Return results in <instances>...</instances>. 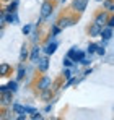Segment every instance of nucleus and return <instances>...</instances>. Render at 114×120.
I'll return each instance as SVG.
<instances>
[{
	"label": "nucleus",
	"instance_id": "obj_16",
	"mask_svg": "<svg viewBox=\"0 0 114 120\" xmlns=\"http://www.w3.org/2000/svg\"><path fill=\"white\" fill-rule=\"evenodd\" d=\"M103 8H104L108 13H113V11H114V3H113V0H103Z\"/></svg>",
	"mask_w": 114,
	"mask_h": 120
},
{
	"label": "nucleus",
	"instance_id": "obj_26",
	"mask_svg": "<svg viewBox=\"0 0 114 120\" xmlns=\"http://www.w3.org/2000/svg\"><path fill=\"white\" fill-rule=\"evenodd\" d=\"M59 33H60V28H59V26H54V28H52V36H57Z\"/></svg>",
	"mask_w": 114,
	"mask_h": 120
},
{
	"label": "nucleus",
	"instance_id": "obj_21",
	"mask_svg": "<svg viewBox=\"0 0 114 120\" xmlns=\"http://www.w3.org/2000/svg\"><path fill=\"white\" fill-rule=\"evenodd\" d=\"M96 47H98V44H95V42H91V44H90V45H88V50H86V52H88V54H90V55H91V54H95Z\"/></svg>",
	"mask_w": 114,
	"mask_h": 120
},
{
	"label": "nucleus",
	"instance_id": "obj_5",
	"mask_svg": "<svg viewBox=\"0 0 114 120\" xmlns=\"http://www.w3.org/2000/svg\"><path fill=\"white\" fill-rule=\"evenodd\" d=\"M75 23H77L75 18H72V16H62V18H59V21H57V26L60 29H65V28H69V26H72Z\"/></svg>",
	"mask_w": 114,
	"mask_h": 120
},
{
	"label": "nucleus",
	"instance_id": "obj_1",
	"mask_svg": "<svg viewBox=\"0 0 114 120\" xmlns=\"http://www.w3.org/2000/svg\"><path fill=\"white\" fill-rule=\"evenodd\" d=\"M52 11H54V3L49 2V0H46V2L41 5V18H42V20H47V18L52 15Z\"/></svg>",
	"mask_w": 114,
	"mask_h": 120
},
{
	"label": "nucleus",
	"instance_id": "obj_29",
	"mask_svg": "<svg viewBox=\"0 0 114 120\" xmlns=\"http://www.w3.org/2000/svg\"><path fill=\"white\" fill-rule=\"evenodd\" d=\"M0 119H2V115H0Z\"/></svg>",
	"mask_w": 114,
	"mask_h": 120
},
{
	"label": "nucleus",
	"instance_id": "obj_27",
	"mask_svg": "<svg viewBox=\"0 0 114 120\" xmlns=\"http://www.w3.org/2000/svg\"><path fill=\"white\" fill-rule=\"evenodd\" d=\"M3 18H5V10L0 8V24H3Z\"/></svg>",
	"mask_w": 114,
	"mask_h": 120
},
{
	"label": "nucleus",
	"instance_id": "obj_28",
	"mask_svg": "<svg viewBox=\"0 0 114 120\" xmlns=\"http://www.w3.org/2000/svg\"><path fill=\"white\" fill-rule=\"evenodd\" d=\"M96 2H103V0H96Z\"/></svg>",
	"mask_w": 114,
	"mask_h": 120
},
{
	"label": "nucleus",
	"instance_id": "obj_8",
	"mask_svg": "<svg viewBox=\"0 0 114 120\" xmlns=\"http://www.w3.org/2000/svg\"><path fill=\"white\" fill-rule=\"evenodd\" d=\"M36 65H38V70L41 71V73H46L47 68H49V55H46V57H39L38 62H36Z\"/></svg>",
	"mask_w": 114,
	"mask_h": 120
},
{
	"label": "nucleus",
	"instance_id": "obj_30",
	"mask_svg": "<svg viewBox=\"0 0 114 120\" xmlns=\"http://www.w3.org/2000/svg\"><path fill=\"white\" fill-rule=\"evenodd\" d=\"M62 2H65V0H62Z\"/></svg>",
	"mask_w": 114,
	"mask_h": 120
},
{
	"label": "nucleus",
	"instance_id": "obj_4",
	"mask_svg": "<svg viewBox=\"0 0 114 120\" xmlns=\"http://www.w3.org/2000/svg\"><path fill=\"white\" fill-rule=\"evenodd\" d=\"M12 102H13V93H12V91H3V93H0V104H2L3 107L12 105Z\"/></svg>",
	"mask_w": 114,
	"mask_h": 120
},
{
	"label": "nucleus",
	"instance_id": "obj_14",
	"mask_svg": "<svg viewBox=\"0 0 114 120\" xmlns=\"http://www.w3.org/2000/svg\"><path fill=\"white\" fill-rule=\"evenodd\" d=\"M12 73V65L10 63H0V76H8Z\"/></svg>",
	"mask_w": 114,
	"mask_h": 120
},
{
	"label": "nucleus",
	"instance_id": "obj_9",
	"mask_svg": "<svg viewBox=\"0 0 114 120\" xmlns=\"http://www.w3.org/2000/svg\"><path fill=\"white\" fill-rule=\"evenodd\" d=\"M67 57H70L73 62H80L81 59H85V52H81V50H78L77 47H73V49H70V50H69Z\"/></svg>",
	"mask_w": 114,
	"mask_h": 120
},
{
	"label": "nucleus",
	"instance_id": "obj_13",
	"mask_svg": "<svg viewBox=\"0 0 114 120\" xmlns=\"http://www.w3.org/2000/svg\"><path fill=\"white\" fill-rule=\"evenodd\" d=\"M56 50H57V42H51V41H47V44H46V49H44L46 55H52Z\"/></svg>",
	"mask_w": 114,
	"mask_h": 120
},
{
	"label": "nucleus",
	"instance_id": "obj_24",
	"mask_svg": "<svg viewBox=\"0 0 114 120\" xmlns=\"http://www.w3.org/2000/svg\"><path fill=\"white\" fill-rule=\"evenodd\" d=\"M64 76H65V80H70V78H72V71H70V68H65V70H64Z\"/></svg>",
	"mask_w": 114,
	"mask_h": 120
},
{
	"label": "nucleus",
	"instance_id": "obj_17",
	"mask_svg": "<svg viewBox=\"0 0 114 120\" xmlns=\"http://www.w3.org/2000/svg\"><path fill=\"white\" fill-rule=\"evenodd\" d=\"M24 75H26V70H24L23 63H20V67H18V75H16V81H21L23 78H24Z\"/></svg>",
	"mask_w": 114,
	"mask_h": 120
},
{
	"label": "nucleus",
	"instance_id": "obj_10",
	"mask_svg": "<svg viewBox=\"0 0 114 120\" xmlns=\"http://www.w3.org/2000/svg\"><path fill=\"white\" fill-rule=\"evenodd\" d=\"M99 38H103V41H111V38H113V28L103 26L101 33H99Z\"/></svg>",
	"mask_w": 114,
	"mask_h": 120
},
{
	"label": "nucleus",
	"instance_id": "obj_22",
	"mask_svg": "<svg viewBox=\"0 0 114 120\" xmlns=\"http://www.w3.org/2000/svg\"><path fill=\"white\" fill-rule=\"evenodd\" d=\"M31 119H33V120H36V119L41 120V119H42V114H39L38 110H33V112H31Z\"/></svg>",
	"mask_w": 114,
	"mask_h": 120
},
{
	"label": "nucleus",
	"instance_id": "obj_2",
	"mask_svg": "<svg viewBox=\"0 0 114 120\" xmlns=\"http://www.w3.org/2000/svg\"><path fill=\"white\" fill-rule=\"evenodd\" d=\"M36 89L38 91H42V89H46V88H49V86H52V80H51V76H47V75H42V76H39L38 80H36Z\"/></svg>",
	"mask_w": 114,
	"mask_h": 120
},
{
	"label": "nucleus",
	"instance_id": "obj_11",
	"mask_svg": "<svg viewBox=\"0 0 114 120\" xmlns=\"http://www.w3.org/2000/svg\"><path fill=\"white\" fill-rule=\"evenodd\" d=\"M52 98H54V91H52V88H51V86L41 91V99H42V101H51Z\"/></svg>",
	"mask_w": 114,
	"mask_h": 120
},
{
	"label": "nucleus",
	"instance_id": "obj_3",
	"mask_svg": "<svg viewBox=\"0 0 114 120\" xmlns=\"http://www.w3.org/2000/svg\"><path fill=\"white\" fill-rule=\"evenodd\" d=\"M109 15H111V13H108L106 10H101V11H98V13H96L95 21H93V23L103 28V26H106V21H108V18H109Z\"/></svg>",
	"mask_w": 114,
	"mask_h": 120
},
{
	"label": "nucleus",
	"instance_id": "obj_7",
	"mask_svg": "<svg viewBox=\"0 0 114 120\" xmlns=\"http://www.w3.org/2000/svg\"><path fill=\"white\" fill-rule=\"evenodd\" d=\"M86 5H88V0H72V8L77 13H83L86 10Z\"/></svg>",
	"mask_w": 114,
	"mask_h": 120
},
{
	"label": "nucleus",
	"instance_id": "obj_25",
	"mask_svg": "<svg viewBox=\"0 0 114 120\" xmlns=\"http://www.w3.org/2000/svg\"><path fill=\"white\" fill-rule=\"evenodd\" d=\"M21 31H23V34H29V33H31V26L28 24V26H24V28H23Z\"/></svg>",
	"mask_w": 114,
	"mask_h": 120
},
{
	"label": "nucleus",
	"instance_id": "obj_6",
	"mask_svg": "<svg viewBox=\"0 0 114 120\" xmlns=\"http://www.w3.org/2000/svg\"><path fill=\"white\" fill-rule=\"evenodd\" d=\"M29 50H31V52L28 54V59H29L31 63H36L38 59L41 57V47H39L38 44H34V45H33V49H29Z\"/></svg>",
	"mask_w": 114,
	"mask_h": 120
},
{
	"label": "nucleus",
	"instance_id": "obj_19",
	"mask_svg": "<svg viewBox=\"0 0 114 120\" xmlns=\"http://www.w3.org/2000/svg\"><path fill=\"white\" fill-rule=\"evenodd\" d=\"M13 21H15V16H13V13H5L3 23H7V24H12Z\"/></svg>",
	"mask_w": 114,
	"mask_h": 120
},
{
	"label": "nucleus",
	"instance_id": "obj_20",
	"mask_svg": "<svg viewBox=\"0 0 114 120\" xmlns=\"http://www.w3.org/2000/svg\"><path fill=\"white\" fill-rule=\"evenodd\" d=\"M62 62H64V67H65V68H70V67H73V60L70 59V57H65V59L62 60Z\"/></svg>",
	"mask_w": 114,
	"mask_h": 120
},
{
	"label": "nucleus",
	"instance_id": "obj_18",
	"mask_svg": "<svg viewBox=\"0 0 114 120\" xmlns=\"http://www.w3.org/2000/svg\"><path fill=\"white\" fill-rule=\"evenodd\" d=\"M18 89V81H10L8 84H7V91H12V93H15Z\"/></svg>",
	"mask_w": 114,
	"mask_h": 120
},
{
	"label": "nucleus",
	"instance_id": "obj_12",
	"mask_svg": "<svg viewBox=\"0 0 114 120\" xmlns=\"http://www.w3.org/2000/svg\"><path fill=\"white\" fill-rule=\"evenodd\" d=\"M99 33H101V26H98L95 23L88 28V34H90L91 38H99Z\"/></svg>",
	"mask_w": 114,
	"mask_h": 120
},
{
	"label": "nucleus",
	"instance_id": "obj_15",
	"mask_svg": "<svg viewBox=\"0 0 114 120\" xmlns=\"http://www.w3.org/2000/svg\"><path fill=\"white\" fill-rule=\"evenodd\" d=\"M28 54H29V49H28L26 44H23L21 45V52H20V63H23L24 60L28 59Z\"/></svg>",
	"mask_w": 114,
	"mask_h": 120
},
{
	"label": "nucleus",
	"instance_id": "obj_23",
	"mask_svg": "<svg viewBox=\"0 0 114 120\" xmlns=\"http://www.w3.org/2000/svg\"><path fill=\"white\" fill-rule=\"evenodd\" d=\"M95 54H98V55H104V54H106V50H104V47H103V45H98V47H96V50H95Z\"/></svg>",
	"mask_w": 114,
	"mask_h": 120
}]
</instances>
